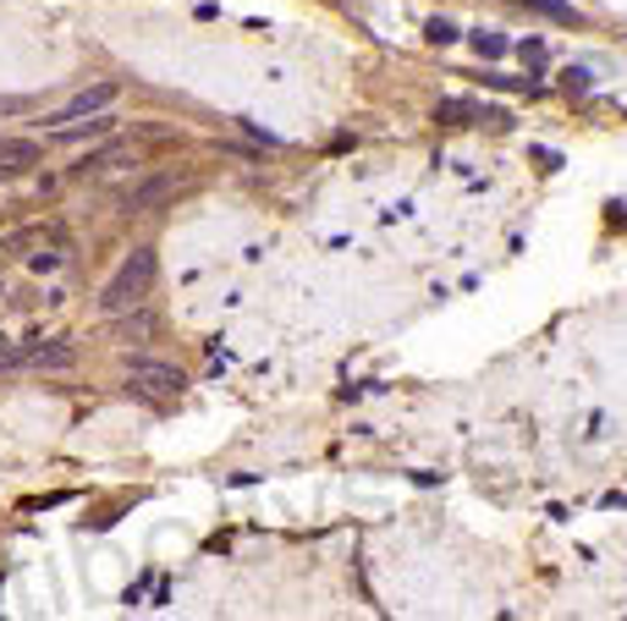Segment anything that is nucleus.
Here are the masks:
<instances>
[{"label":"nucleus","mask_w":627,"mask_h":621,"mask_svg":"<svg viewBox=\"0 0 627 621\" xmlns=\"http://www.w3.org/2000/svg\"><path fill=\"white\" fill-rule=\"evenodd\" d=\"M155 270H160L155 248H133V253L122 259V270L105 281V292H100V314H133V308L149 297V286H155Z\"/></svg>","instance_id":"f257e3e1"},{"label":"nucleus","mask_w":627,"mask_h":621,"mask_svg":"<svg viewBox=\"0 0 627 621\" xmlns=\"http://www.w3.org/2000/svg\"><path fill=\"white\" fill-rule=\"evenodd\" d=\"M127 380L144 391V396H160V402H171V396H182V369H171V363H155V358H133L127 363Z\"/></svg>","instance_id":"f03ea898"},{"label":"nucleus","mask_w":627,"mask_h":621,"mask_svg":"<svg viewBox=\"0 0 627 621\" xmlns=\"http://www.w3.org/2000/svg\"><path fill=\"white\" fill-rule=\"evenodd\" d=\"M111 100H116V83H94V89H83V94H72V100H67V105H61V111H56L50 122H56V127H67V122H83V116H100V111H105Z\"/></svg>","instance_id":"7ed1b4c3"},{"label":"nucleus","mask_w":627,"mask_h":621,"mask_svg":"<svg viewBox=\"0 0 627 621\" xmlns=\"http://www.w3.org/2000/svg\"><path fill=\"white\" fill-rule=\"evenodd\" d=\"M45 160V149L34 138H0V177H23Z\"/></svg>","instance_id":"20e7f679"},{"label":"nucleus","mask_w":627,"mask_h":621,"mask_svg":"<svg viewBox=\"0 0 627 621\" xmlns=\"http://www.w3.org/2000/svg\"><path fill=\"white\" fill-rule=\"evenodd\" d=\"M12 363H29V369H72L78 352H72L67 341H39V347H29V352H12Z\"/></svg>","instance_id":"39448f33"},{"label":"nucleus","mask_w":627,"mask_h":621,"mask_svg":"<svg viewBox=\"0 0 627 621\" xmlns=\"http://www.w3.org/2000/svg\"><path fill=\"white\" fill-rule=\"evenodd\" d=\"M435 122H452V127H474V122H501L490 105H474V100H441L435 105Z\"/></svg>","instance_id":"423d86ee"},{"label":"nucleus","mask_w":627,"mask_h":621,"mask_svg":"<svg viewBox=\"0 0 627 621\" xmlns=\"http://www.w3.org/2000/svg\"><path fill=\"white\" fill-rule=\"evenodd\" d=\"M111 127H116L111 116H89V127H72V122H67V127H56V144H83V138H100V133H111Z\"/></svg>","instance_id":"0eeeda50"},{"label":"nucleus","mask_w":627,"mask_h":621,"mask_svg":"<svg viewBox=\"0 0 627 621\" xmlns=\"http://www.w3.org/2000/svg\"><path fill=\"white\" fill-rule=\"evenodd\" d=\"M171 193H176V182H171V177H155V182H144V188L133 193V210H155V204L171 199Z\"/></svg>","instance_id":"6e6552de"},{"label":"nucleus","mask_w":627,"mask_h":621,"mask_svg":"<svg viewBox=\"0 0 627 621\" xmlns=\"http://www.w3.org/2000/svg\"><path fill=\"white\" fill-rule=\"evenodd\" d=\"M523 7H534V12H545V18H556V23H572V29L583 23L578 7H567V0H523Z\"/></svg>","instance_id":"1a4fd4ad"},{"label":"nucleus","mask_w":627,"mask_h":621,"mask_svg":"<svg viewBox=\"0 0 627 621\" xmlns=\"http://www.w3.org/2000/svg\"><path fill=\"white\" fill-rule=\"evenodd\" d=\"M474 50H479V56H506V39H495V34H474Z\"/></svg>","instance_id":"9d476101"},{"label":"nucleus","mask_w":627,"mask_h":621,"mask_svg":"<svg viewBox=\"0 0 627 621\" xmlns=\"http://www.w3.org/2000/svg\"><path fill=\"white\" fill-rule=\"evenodd\" d=\"M430 39H435V45H452V39H457V29H452V23H441V18H435V23H430Z\"/></svg>","instance_id":"9b49d317"}]
</instances>
